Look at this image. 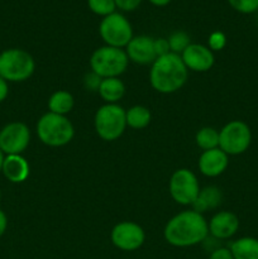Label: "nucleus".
Returning <instances> with one entry per match:
<instances>
[{
    "label": "nucleus",
    "mask_w": 258,
    "mask_h": 259,
    "mask_svg": "<svg viewBox=\"0 0 258 259\" xmlns=\"http://www.w3.org/2000/svg\"><path fill=\"white\" fill-rule=\"evenodd\" d=\"M101 80L103 78L100 76L96 75L95 72H89L86 73L85 77H83V86H85L86 90H90V91H98L99 90V86H100Z\"/></svg>",
    "instance_id": "27"
},
{
    "label": "nucleus",
    "mask_w": 258,
    "mask_h": 259,
    "mask_svg": "<svg viewBox=\"0 0 258 259\" xmlns=\"http://www.w3.org/2000/svg\"><path fill=\"white\" fill-rule=\"evenodd\" d=\"M252 131L242 120H232L219 132V148L228 156H238L249 148Z\"/></svg>",
    "instance_id": "7"
},
{
    "label": "nucleus",
    "mask_w": 258,
    "mask_h": 259,
    "mask_svg": "<svg viewBox=\"0 0 258 259\" xmlns=\"http://www.w3.org/2000/svg\"><path fill=\"white\" fill-rule=\"evenodd\" d=\"M110 239L118 249L124 252H133L143 245L146 234L143 228L137 223L121 222L113 228Z\"/></svg>",
    "instance_id": "11"
},
{
    "label": "nucleus",
    "mask_w": 258,
    "mask_h": 259,
    "mask_svg": "<svg viewBox=\"0 0 258 259\" xmlns=\"http://www.w3.org/2000/svg\"><path fill=\"white\" fill-rule=\"evenodd\" d=\"M207 43H209V48L212 52L222 51L225 47V45H227V37H225V34L223 32L217 30V32H212L210 34Z\"/></svg>",
    "instance_id": "26"
},
{
    "label": "nucleus",
    "mask_w": 258,
    "mask_h": 259,
    "mask_svg": "<svg viewBox=\"0 0 258 259\" xmlns=\"http://www.w3.org/2000/svg\"><path fill=\"white\" fill-rule=\"evenodd\" d=\"M98 93L106 104H116L125 94V85L119 77L103 78Z\"/></svg>",
    "instance_id": "18"
},
{
    "label": "nucleus",
    "mask_w": 258,
    "mask_h": 259,
    "mask_svg": "<svg viewBox=\"0 0 258 259\" xmlns=\"http://www.w3.org/2000/svg\"><path fill=\"white\" fill-rule=\"evenodd\" d=\"M129 61L137 65H152L157 60L154 51V39L148 35H138L132 38L125 47Z\"/></svg>",
    "instance_id": "13"
},
{
    "label": "nucleus",
    "mask_w": 258,
    "mask_h": 259,
    "mask_svg": "<svg viewBox=\"0 0 258 259\" xmlns=\"http://www.w3.org/2000/svg\"><path fill=\"white\" fill-rule=\"evenodd\" d=\"M8 228V218L3 210H0V238L4 235L5 230Z\"/></svg>",
    "instance_id": "32"
},
{
    "label": "nucleus",
    "mask_w": 258,
    "mask_h": 259,
    "mask_svg": "<svg viewBox=\"0 0 258 259\" xmlns=\"http://www.w3.org/2000/svg\"><path fill=\"white\" fill-rule=\"evenodd\" d=\"M2 172L8 181L20 184L29 176V164L22 154H9L5 156Z\"/></svg>",
    "instance_id": "16"
},
{
    "label": "nucleus",
    "mask_w": 258,
    "mask_h": 259,
    "mask_svg": "<svg viewBox=\"0 0 258 259\" xmlns=\"http://www.w3.org/2000/svg\"><path fill=\"white\" fill-rule=\"evenodd\" d=\"M129 65V58L123 48L104 46L94 51L90 58V67L93 72L101 78L119 77L125 72Z\"/></svg>",
    "instance_id": "5"
},
{
    "label": "nucleus",
    "mask_w": 258,
    "mask_h": 259,
    "mask_svg": "<svg viewBox=\"0 0 258 259\" xmlns=\"http://www.w3.org/2000/svg\"><path fill=\"white\" fill-rule=\"evenodd\" d=\"M30 141L29 128L22 121H13L0 131V149L7 156L22 154Z\"/></svg>",
    "instance_id": "10"
},
{
    "label": "nucleus",
    "mask_w": 258,
    "mask_h": 259,
    "mask_svg": "<svg viewBox=\"0 0 258 259\" xmlns=\"http://www.w3.org/2000/svg\"><path fill=\"white\" fill-rule=\"evenodd\" d=\"M94 125L103 141H116L123 136L126 128L125 110L118 104H105L96 111Z\"/></svg>",
    "instance_id": "6"
},
{
    "label": "nucleus",
    "mask_w": 258,
    "mask_h": 259,
    "mask_svg": "<svg viewBox=\"0 0 258 259\" xmlns=\"http://www.w3.org/2000/svg\"><path fill=\"white\" fill-rule=\"evenodd\" d=\"M234 259H258V239L243 237L234 240L229 247Z\"/></svg>",
    "instance_id": "19"
},
{
    "label": "nucleus",
    "mask_w": 258,
    "mask_h": 259,
    "mask_svg": "<svg viewBox=\"0 0 258 259\" xmlns=\"http://www.w3.org/2000/svg\"><path fill=\"white\" fill-rule=\"evenodd\" d=\"M8 94H9V86H8V81H5L4 78L0 77V103L7 99Z\"/></svg>",
    "instance_id": "31"
},
{
    "label": "nucleus",
    "mask_w": 258,
    "mask_h": 259,
    "mask_svg": "<svg viewBox=\"0 0 258 259\" xmlns=\"http://www.w3.org/2000/svg\"><path fill=\"white\" fill-rule=\"evenodd\" d=\"M39 141L48 147H63L72 141L75 128L65 115L46 113L37 123Z\"/></svg>",
    "instance_id": "3"
},
{
    "label": "nucleus",
    "mask_w": 258,
    "mask_h": 259,
    "mask_svg": "<svg viewBox=\"0 0 258 259\" xmlns=\"http://www.w3.org/2000/svg\"><path fill=\"white\" fill-rule=\"evenodd\" d=\"M0 200H2V191H0Z\"/></svg>",
    "instance_id": "35"
},
{
    "label": "nucleus",
    "mask_w": 258,
    "mask_h": 259,
    "mask_svg": "<svg viewBox=\"0 0 258 259\" xmlns=\"http://www.w3.org/2000/svg\"><path fill=\"white\" fill-rule=\"evenodd\" d=\"M209 234L218 240L229 239L239 229V219L232 211H219L207 223Z\"/></svg>",
    "instance_id": "14"
},
{
    "label": "nucleus",
    "mask_w": 258,
    "mask_h": 259,
    "mask_svg": "<svg viewBox=\"0 0 258 259\" xmlns=\"http://www.w3.org/2000/svg\"><path fill=\"white\" fill-rule=\"evenodd\" d=\"M149 2L153 5H156V7H164V5L169 4L171 0H149Z\"/></svg>",
    "instance_id": "33"
},
{
    "label": "nucleus",
    "mask_w": 258,
    "mask_h": 259,
    "mask_svg": "<svg viewBox=\"0 0 258 259\" xmlns=\"http://www.w3.org/2000/svg\"><path fill=\"white\" fill-rule=\"evenodd\" d=\"M181 58L187 70L194 72H206L215 62L212 51L206 46L196 45V43H191L181 53Z\"/></svg>",
    "instance_id": "12"
},
{
    "label": "nucleus",
    "mask_w": 258,
    "mask_h": 259,
    "mask_svg": "<svg viewBox=\"0 0 258 259\" xmlns=\"http://www.w3.org/2000/svg\"><path fill=\"white\" fill-rule=\"evenodd\" d=\"M229 164V156L218 148L204 151L199 158L200 172L206 177H218L227 169Z\"/></svg>",
    "instance_id": "15"
},
{
    "label": "nucleus",
    "mask_w": 258,
    "mask_h": 259,
    "mask_svg": "<svg viewBox=\"0 0 258 259\" xmlns=\"http://www.w3.org/2000/svg\"><path fill=\"white\" fill-rule=\"evenodd\" d=\"M168 45L172 53L181 56V53L191 45V42H190V37L187 33L182 32V30H177V32L172 33L169 35Z\"/></svg>",
    "instance_id": "23"
},
{
    "label": "nucleus",
    "mask_w": 258,
    "mask_h": 259,
    "mask_svg": "<svg viewBox=\"0 0 258 259\" xmlns=\"http://www.w3.org/2000/svg\"><path fill=\"white\" fill-rule=\"evenodd\" d=\"M222 199V191L217 186H207L205 189L200 190L196 200L191 205L192 210L202 214V212L207 211V210L215 209V207L219 206Z\"/></svg>",
    "instance_id": "17"
},
{
    "label": "nucleus",
    "mask_w": 258,
    "mask_h": 259,
    "mask_svg": "<svg viewBox=\"0 0 258 259\" xmlns=\"http://www.w3.org/2000/svg\"><path fill=\"white\" fill-rule=\"evenodd\" d=\"M200 192L197 177L187 168H180L169 179V195L180 205H192Z\"/></svg>",
    "instance_id": "9"
},
{
    "label": "nucleus",
    "mask_w": 258,
    "mask_h": 259,
    "mask_svg": "<svg viewBox=\"0 0 258 259\" xmlns=\"http://www.w3.org/2000/svg\"><path fill=\"white\" fill-rule=\"evenodd\" d=\"M116 8L124 10V12H132L141 5L142 0H114Z\"/></svg>",
    "instance_id": "29"
},
{
    "label": "nucleus",
    "mask_w": 258,
    "mask_h": 259,
    "mask_svg": "<svg viewBox=\"0 0 258 259\" xmlns=\"http://www.w3.org/2000/svg\"><path fill=\"white\" fill-rule=\"evenodd\" d=\"M75 105V99L68 91L58 90L51 95L48 100V109L50 113L58 114V115H65L72 110Z\"/></svg>",
    "instance_id": "20"
},
{
    "label": "nucleus",
    "mask_w": 258,
    "mask_h": 259,
    "mask_svg": "<svg viewBox=\"0 0 258 259\" xmlns=\"http://www.w3.org/2000/svg\"><path fill=\"white\" fill-rule=\"evenodd\" d=\"M4 159H5V153L0 149V172L3 169V164H4Z\"/></svg>",
    "instance_id": "34"
},
{
    "label": "nucleus",
    "mask_w": 258,
    "mask_h": 259,
    "mask_svg": "<svg viewBox=\"0 0 258 259\" xmlns=\"http://www.w3.org/2000/svg\"><path fill=\"white\" fill-rule=\"evenodd\" d=\"M154 51H156L157 57L168 55V53L171 52L168 39H166V38H157V39H154Z\"/></svg>",
    "instance_id": "28"
},
{
    "label": "nucleus",
    "mask_w": 258,
    "mask_h": 259,
    "mask_svg": "<svg viewBox=\"0 0 258 259\" xmlns=\"http://www.w3.org/2000/svg\"><path fill=\"white\" fill-rule=\"evenodd\" d=\"M230 7L243 14H250L258 10V0H228Z\"/></svg>",
    "instance_id": "25"
},
{
    "label": "nucleus",
    "mask_w": 258,
    "mask_h": 259,
    "mask_svg": "<svg viewBox=\"0 0 258 259\" xmlns=\"http://www.w3.org/2000/svg\"><path fill=\"white\" fill-rule=\"evenodd\" d=\"M195 142L202 151L218 148L219 147V132L210 126H204L196 133Z\"/></svg>",
    "instance_id": "22"
},
{
    "label": "nucleus",
    "mask_w": 258,
    "mask_h": 259,
    "mask_svg": "<svg viewBox=\"0 0 258 259\" xmlns=\"http://www.w3.org/2000/svg\"><path fill=\"white\" fill-rule=\"evenodd\" d=\"M189 70L181 56L169 52L168 55L157 57L149 71L152 88L161 94H172L179 91L186 83Z\"/></svg>",
    "instance_id": "2"
},
{
    "label": "nucleus",
    "mask_w": 258,
    "mask_h": 259,
    "mask_svg": "<svg viewBox=\"0 0 258 259\" xmlns=\"http://www.w3.org/2000/svg\"><path fill=\"white\" fill-rule=\"evenodd\" d=\"M209 259H234L233 258L232 252H230L229 248L219 247L215 248L211 252V254L209 255Z\"/></svg>",
    "instance_id": "30"
},
{
    "label": "nucleus",
    "mask_w": 258,
    "mask_h": 259,
    "mask_svg": "<svg viewBox=\"0 0 258 259\" xmlns=\"http://www.w3.org/2000/svg\"><path fill=\"white\" fill-rule=\"evenodd\" d=\"M151 111L142 105H134L125 110L126 126L133 129H143L151 123Z\"/></svg>",
    "instance_id": "21"
},
{
    "label": "nucleus",
    "mask_w": 258,
    "mask_h": 259,
    "mask_svg": "<svg viewBox=\"0 0 258 259\" xmlns=\"http://www.w3.org/2000/svg\"><path fill=\"white\" fill-rule=\"evenodd\" d=\"M99 33L106 46L123 48L128 46L133 38V29L129 20L119 13L104 17L99 25Z\"/></svg>",
    "instance_id": "8"
},
{
    "label": "nucleus",
    "mask_w": 258,
    "mask_h": 259,
    "mask_svg": "<svg viewBox=\"0 0 258 259\" xmlns=\"http://www.w3.org/2000/svg\"><path fill=\"white\" fill-rule=\"evenodd\" d=\"M209 235V227L204 215L194 210H185L167 223L163 237L169 245L177 248L192 247L204 242Z\"/></svg>",
    "instance_id": "1"
},
{
    "label": "nucleus",
    "mask_w": 258,
    "mask_h": 259,
    "mask_svg": "<svg viewBox=\"0 0 258 259\" xmlns=\"http://www.w3.org/2000/svg\"><path fill=\"white\" fill-rule=\"evenodd\" d=\"M89 8L95 14L101 17H108V15L115 13L116 4L114 0H88Z\"/></svg>",
    "instance_id": "24"
},
{
    "label": "nucleus",
    "mask_w": 258,
    "mask_h": 259,
    "mask_svg": "<svg viewBox=\"0 0 258 259\" xmlns=\"http://www.w3.org/2000/svg\"><path fill=\"white\" fill-rule=\"evenodd\" d=\"M35 70L34 58L24 50L9 48L0 53V77L10 82H23Z\"/></svg>",
    "instance_id": "4"
}]
</instances>
